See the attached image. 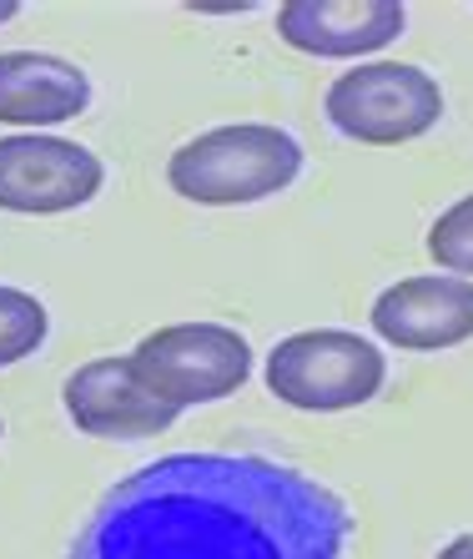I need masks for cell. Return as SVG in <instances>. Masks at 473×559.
I'll return each instance as SVG.
<instances>
[{
    "mask_svg": "<svg viewBox=\"0 0 473 559\" xmlns=\"http://www.w3.org/2000/svg\"><path fill=\"white\" fill-rule=\"evenodd\" d=\"M328 121L363 146H403L419 142L444 117V92L423 66L408 61H368L342 71L323 102Z\"/></svg>",
    "mask_w": 473,
    "mask_h": 559,
    "instance_id": "277c9868",
    "label": "cell"
},
{
    "mask_svg": "<svg viewBox=\"0 0 473 559\" xmlns=\"http://www.w3.org/2000/svg\"><path fill=\"white\" fill-rule=\"evenodd\" d=\"M46 333H51L46 302H40L36 293H26V287L0 283V368L31 358V353L46 343Z\"/></svg>",
    "mask_w": 473,
    "mask_h": 559,
    "instance_id": "8fae6325",
    "label": "cell"
},
{
    "mask_svg": "<svg viewBox=\"0 0 473 559\" xmlns=\"http://www.w3.org/2000/svg\"><path fill=\"white\" fill-rule=\"evenodd\" d=\"M428 258L459 277H473V197H459L428 227Z\"/></svg>",
    "mask_w": 473,
    "mask_h": 559,
    "instance_id": "7c38bea8",
    "label": "cell"
},
{
    "mask_svg": "<svg viewBox=\"0 0 473 559\" xmlns=\"http://www.w3.org/2000/svg\"><path fill=\"white\" fill-rule=\"evenodd\" d=\"M136 373L167 404H217L252 378V343L227 323H167L132 348Z\"/></svg>",
    "mask_w": 473,
    "mask_h": 559,
    "instance_id": "5b68a950",
    "label": "cell"
},
{
    "mask_svg": "<svg viewBox=\"0 0 473 559\" xmlns=\"http://www.w3.org/2000/svg\"><path fill=\"white\" fill-rule=\"evenodd\" d=\"M92 106V76L51 51H0V121L5 127H61Z\"/></svg>",
    "mask_w": 473,
    "mask_h": 559,
    "instance_id": "30bf717a",
    "label": "cell"
},
{
    "mask_svg": "<svg viewBox=\"0 0 473 559\" xmlns=\"http://www.w3.org/2000/svg\"><path fill=\"white\" fill-rule=\"evenodd\" d=\"M368 323L408 353L459 348L473 338V277H403L373 298Z\"/></svg>",
    "mask_w": 473,
    "mask_h": 559,
    "instance_id": "ba28073f",
    "label": "cell"
},
{
    "mask_svg": "<svg viewBox=\"0 0 473 559\" xmlns=\"http://www.w3.org/2000/svg\"><path fill=\"white\" fill-rule=\"evenodd\" d=\"M66 418L92 439H157L167 433L182 408L167 404L157 389H146L132 353L126 358H92L61 383Z\"/></svg>",
    "mask_w": 473,
    "mask_h": 559,
    "instance_id": "52a82bcc",
    "label": "cell"
},
{
    "mask_svg": "<svg viewBox=\"0 0 473 559\" xmlns=\"http://www.w3.org/2000/svg\"><path fill=\"white\" fill-rule=\"evenodd\" d=\"M353 514L257 454H167L106 489L66 559H338Z\"/></svg>",
    "mask_w": 473,
    "mask_h": 559,
    "instance_id": "6da1fadb",
    "label": "cell"
},
{
    "mask_svg": "<svg viewBox=\"0 0 473 559\" xmlns=\"http://www.w3.org/2000/svg\"><path fill=\"white\" fill-rule=\"evenodd\" d=\"M106 182L101 156L51 131L0 136V212L56 217L86 207Z\"/></svg>",
    "mask_w": 473,
    "mask_h": 559,
    "instance_id": "8992f818",
    "label": "cell"
},
{
    "mask_svg": "<svg viewBox=\"0 0 473 559\" xmlns=\"http://www.w3.org/2000/svg\"><path fill=\"white\" fill-rule=\"evenodd\" d=\"M15 15H21V5H15V0H0V26H5V21H15Z\"/></svg>",
    "mask_w": 473,
    "mask_h": 559,
    "instance_id": "5bb4252c",
    "label": "cell"
},
{
    "mask_svg": "<svg viewBox=\"0 0 473 559\" xmlns=\"http://www.w3.org/2000/svg\"><path fill=\"white\" fill-rule=\"evenodd\" d=\"M303 146L267 121H232L182 142L167 162V182L197 207H247L298 182Z\"/></svg>",
    "mask_w": 473,
    "mask_h": 559,
    "instance_id": "7a4b0ae2",
    "label": "cell"
},
{
    "mask_svg": "<svg viewBox=\"0 0 473 559\" xmlns=\"http://www.w3.org/2000/svg\"><path fill=\"white\" fill-rule=\"evenodd\" d=\"M0 433H5V424H0Z\"/></svg>",
    "mask_w": 473,
    "mask_h": 559,
    "instance_id": "9a60e30c",
    "label": "cell"
},
{
    "mask_svg": "<svg viewBox=\"0 0 473 559\" xmlns=\"http://www.w3.org/2000/svg\"><path fill=\"white\" fill-rule=\"evenodd\" d=\"M408 26L403 0H288L277 11V36L292 51L323 61H353L393 46Z\"/></svg>",
    "mask_w": 473,
    "mask_h": 559,
    "instance_id": "9c48e42d",
    "label": "cell"
},
{
    "mask_svg": "<svg viewBox=\"0 0 473 559\" xmlns=\"http://www.w3.org/2000/svg\"><path fill=\"white\" fill-rule=\"evenodd\" d=\"M438 559H473V534H459L453 545L438 549Z\"/></svg>",
    "mask_w": 473,
    "mask_h": 559,
    "instance_id": "4fadbf2b",
    "label": "cell"
},
{
    "mask_svg": "<svg viewBox=\"0 0 473 559\" xmlns=\"http://www.w3.org/2000/svg\"><path fill=\"white\" fill-rule=\"evenodd\" d=\"M388 383V358L378 343L348 328L292 333L267 353V389L298 414H342L378 399Z\"/></svg>",
    "mask_w": 473,
    "mask_h": 559,
    "instance_id": "3957f363",
    "label": "cell"
}]
</instances>
